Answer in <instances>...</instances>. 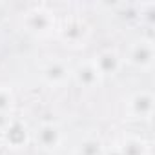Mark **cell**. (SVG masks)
<instances>
[{
  "instance_id": "obj_1",
  "label": "cell",
  "mask_w": 155,
  "mask_h": 155,
  "mask_svg": "<svg viewBox=\"0 0 155 155\" xmlns=\"http://www.w3.org/2000/svg\"><path fill=\"white\" fill-rule=\"evenodd\" d=\"M22 28H24L26 33H29L33 37H48L55 31L57 20H55V15L49 9H46L42 6H37V8H31L29 11L24 13Z\"/></svg>"
},
{
  "instance_id": "obj_2",
  "label": "cell",
  "mask_w": 155,
  "mask_h": 155,
  "mask_svg": "<svg viewBox=\"0 0 155 155\" xmlns=\"http://www.w3.org/2000/svg\"><path fill=\"white\" fill-rule=\"evenodd\" d=\"M4 119V126H2V139L4 144L11 150H22L28 146L29 139H31V131L28 128V124L22 119L17 117H2Z\"/></svg>"
},
{
  "instance_id": "obj_3",
  "label": "cell",
  "mask_w": 155,
  "mask_h": 155,
  "mask_svg": "<svg viewBox=\"0 0 155 155\" xmlns=\"http://www.w3.org/2000/svg\"><path fill=\"white\" fill-rule=\"evenodd\" d=\"M58 38L69 46V48H81L86 44L88 37H90V26L86 24V20H82L81 17H71L66 18L60 28L57 29Z\"/></svg>"
},
{
  "instance_id": "obj_4",
  "label": "cell",
  "mask_w": 155,
  "mask_h": 155,
  "mask_svg": "<svg viewBox=\"0 0 155 155\" xmlns=\"http://www.w3.org/2000/svg\"><path fill=\"white\" fill-rule=\"evenodd\" d=\"M126 62L137 69H142V71L151 69V66L155 62L153 40L151 38H139V40L131 42V46L126 53Z\"/></svg>"
},
{
  "instance_id": "obj_5",
  "label": "cell",
  "mask_w": 155,
  "mask_h": 155,
  "mask_svg": "<svg viewBox=\"0 0 155 155\" xmlns=\"http://www.w3.org/2000/svg\"><path fill=\"white\" fill-rule=\"evenodd\" d=\"M33 140H35L37 148H40L42 151H57L64 142V133L57 122L46 120L37 126V130L33 133Z\"/></svg>"
},
{
  "instance_id": "obj_6",
  "label": "cell",
  "mask_w": 155,
  "mask_h": 155,
  "mask_svg": "<svg viewBox=\"0 0 155 155\" xmlns=\"http://www.w3.org/2000/svg\"><path fill=\"white\" fill-rule=\"evenodd\" d=\"M71 66L62 58H51L48 60L40 69V79L49 88H60L71 79Z\"/></svg>"
},
{
  "instance_id": "obj_7",
  "label": "cell",
  "mask_w": 155,
  "mask_h": 155,
  "mask_svg": "<svg viewBox=\"0 0 155 155\" xmlns=\"http://www.w3.org/2000/svg\"><path fill=\"white\" fill-rule=\"evenodd\" d=\"M126 110H128V115L131 119H139V120L151 119L153 117V110H155V97H153V93L148 91V90H139V91L131 93L128 97Z\"/></svg>"
},
{
  "instance_id": "obj_8",
  "label": "cell",
  "mask_w": 155,
  "mask_h": 155,
  "mask_svg": "<svg viewBox=\"0 0 155 155\" xmlns=\"http://www.w3.org/2000/svg\"><path fill=\"white\" fill-rule=\"evenodd\" d=\"M71 79L77 82V86H81L84 90H93V88L101 86L102 75L95 68L93 60H84L71 69Z\"/></svg>"
},
{
  "instance_id": "obj_9",
  "label": "cell",
  "mask_w": 155,
  "mask_h": 155,
  "mask_svg": "<svg viewBox=\"0 0 155 155\" xmlns=\"http://www.w3.org/2000/svg\"><path fill=\"white\" fill-rule=\"evenodd\" d=\"M93 64L95 68L99 69V73L102 75V79L104 77H113L117 75L122 66H124V58L120 57V53L113 48H106L102 51H99L93 58Z\"/></svg>"
},
{
  "instance_id": "obj_10",
  "label": "cell",
  "mask_w": 155,
  "mask_h": 155,
  "mask_svg": "<svg viewBox=\"0 0 155 155\" xmlns=\"http://www.w3.org/2000/svg\"><path fill=\"white\" fill-rule=\"evenodd\" d=\"M120 155H150V146L144 139L135 137V135H128L124 137L119 144H117Z\"/></svg>"
},
{
  "instance_id": "obj_11",
  "label": "cell",
  "mask_w": 155,
  "mask_h": 155,
  "mask_svg": "<svg viewBox=\"0 0 155 155\" xmlns=\"http://www.w3.org/2000/svg\"><path fill=\"white\" fill-rule=\"evenodd\" d=\"M104 144L99 137H88L81 142L77 155H104Z\"/></svg>"
},
{
  "instance_id": "obj_12",
  "label": "cell",
  "mask_w": 155,
  "mask_h": 155,
  "mask_svg": "<svg viewBox=\"0 0 155 155\" xmlns=\"http://www.w3.org/2000/svg\"><path fill=\"white\" fill-rule=\"evenodd\" d=\"M15 106V93L9 86H0V119L11 115Z\"/></svg>"
},
{
  "instance_id": "obj_13",
  "label": "cell",
  "mask_w": 155,
  "mask_h": 155,
  "mask_svg": "<svg viewBox=\"0 0 155 155\" xmlns=\"http://www.w3.org/2000/svg\"><path fill=\"white\" fill-rule=\"evenodd\" d=\"M104 155H120V151H119V148H117V144H115V146H111V148H104Z\"/></svg>"
}]
</instances>
